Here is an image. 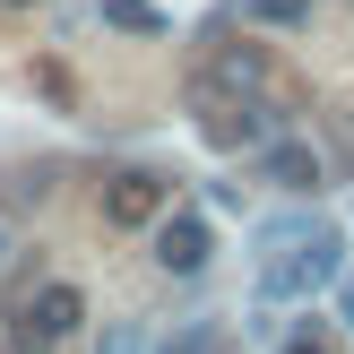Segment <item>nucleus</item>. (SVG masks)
<instances>
[{
  "label": "nucleus",
  "mask_w": 354,
  "mask_h": 354,
  "mask_svg": "<svg viewBox=\"0 0 354 354\" xmlns=\"http://www.w3.org/2000/svg\"><path fill=\"white\" fill-rule=\"evenodd\" d=\"M354 268L346 234L320 216H268L259 225V303H311Z\"/></svg>",
  "instance_id": "nucleus-1"
},
{
  "label": "nucleus",
  "mask_w": 354,
  "mask_h": 354,
  "mask_svg": "<svg viewBox=\"0 0 354 354\" xmlns=\"http://www.w3.org/2000/svg\"><path fill=\"white\" fill-rule=\"evenodd\" d=\"M207 78H216L225 95H242V104H259V113H277V121L303 113V86L277 69V52H268V44H225L216 61H207Z\"/></svg>",
  "instance_id": "nucleus-2"
},
{
  "label": "nucleus",
  "mask_w": 354,
  "mask_h": 354,
  "mask_svg": "<svg viewBox=\"0 0 354 354\" xmlns=\"http://www.w3.org/2000/svg\"><path fill=\"white\" fill-rule=\"evenodd\" d=\"M190 113H199V138H207V147H216V156H242V147H268V138H277V113H259V104H242V95H225V86L216 78H207V69H199V78H190Z\"/></svg>",
  "instance_id": "nucleus-3"
},
{
  "label": "nucleus",
  "mask_w": 354,
  "mask_h": 354,
  "mask_svg": "<svg viewBox=\"0 0 354 354\" xmlns=\"http://www.w3.org/2000/svg\"><path fill=\"white\" fill-rule=\"evenodd\" d=\"M165 207H173V173H156V165L104 173V225H113V234H147Z\"/></svg>",
  "instance_id": "nucleus-4"
},
{
  "label": "nucleus",
  "mask_w": 354,
  "mask_h": 354,
  "mask_svg": "<svg viewBox=\"0 0 354 354\" xmlns=\"http://www.w3.org/2000/svg\"><path fill=\"white\" fill-rule=\"evenodd\" d=\"M78 328H86V286H69V277L35 286L26 311H17V346H26V354H52L61 337H78Z\"/></svg>",
  "instance_id": "nucleus-5"
},
{
  "label": "nucleus",
  "mask_w": 354,
  "mask_h": 354,
  "mask_svg": "<svg viewBox=\"0 0 354 354\" xmlns=\"http://www.w3.org/2000/svg\"><path fill=\"white\" fill-rule=\"evenodd\" d=\"M147 259L165 277H199L207 259H216V225H207L199 207H165V216L147 225Z\"/></svg>",
  "instance_id": "nucleus-6"
},
{
  "label": "nucleus",
  "mask_w": 354,
  "mask_h": 354,
  "mask_svg": "<svg viewBox=\"0 0 354 354\" xmlns=\"http://www.w3.org/2000/svg\"><path fill=\"white\" fill-rule=\"evenodd\" d=\"M259 182L286 190V199H311V190L328 182V165H320L311 138H268V147H259Z\"/></svg>",
  "instance_id": "nucleus-7"
},
{
  "label": "nucleus",
  "mask_w": 354,
  "mask_h": 354,
  "mask_svg": "<svg viewBox=\"0 0 354 354\" xmlns=\"http://www.w3.org/2000/svg\"><path fill=\"white\" fill-rule=\"evenodd\" d=\"M104 26H121V35H165L173 17L156 9V0H104Z\"/></svg>",
  "instance_id": "nucleus-8"
},
{
  "label": "nucleus",
  "mask_w": 354,
  "mask_h": 354,
  "mask_svg": "<svg viewBox=\"0 0 354 354\" xmlns=\"http://www.w3.org/2000/svg\"><path fill=\"white\" fill-rule=\"evenodd\" d=\"M320 0H242V26H303Z\"/></svg>",
  "instance_id": "nucleus-9"
},
{
  "label": "nucleus",
  "mask_w": 354,
  "mask_h": 354,
  "mask_svg": "<svg viewBox=\"0 0 354 354\" xmlns=\"http://www.w3.org/2000/svg\"><path fill=\"white\" fill-rule=\"evenodd\" d=\"M277 354H337V320H303V328H294V337L277 346Z\"/></svg>",
  "instance_id": "nucleus-10"
},
{
  "label": "nucleus",
  "mask_w": 354,
  "mask_h": 354,
  "mask_svg": "<svg viewBox=\"0 0 354 354\" xmlns=\"http://www.w3.org/2000/svg\"><path fill=\"white\" fill-rule=\"evenodd\" d=\"M95 354H147V328H138V320H104Z\"/></svg>",
  "instance_id": "nucleus-11"
},
{
  "label": "nucleus",
  "mask_w": 354,
  "mask_h": 354,
  "mask_svg": "<svg viewBox=\"0 0 354 354\" xmlns=\"http://www.w3.org/2000/svg\"><path fill=\"white\" fill-rule=\"evenodd\" d=\"M337 328H354V268L337 277Z\"/></svg>",
  "instance_id": "nucleus-12"
},
{
  "label": "nucleus",
  "mask_w": 354,
  "mask_h": 354,
  "mask_svg": "<svg viewBox=\"0 0 354 354\" xmlns=\"http://www.w3.org/2000/svg\"><path fill=\"white\" fill-rule=\"evenodd\" d=\"M9 251H17V234H9V216H0V268H9Z\"/></svg>",
  "instance_id": "nucleus-13"
},
{
  "label": "nucleus",
  "mask_w": 354,
  "mask_h": 354,
  "mask_svg": "<svg viewBox=\"0 0 354 354\" xmlns=\"http://www.w3.org/2000/svg\"><path fill=\"white\" fill-rule=\"evenodd\" d=\"M0 9H44V0H0Z\"/></svg>",
  "instance_id": "nucleus-14"
}]
</instances>
